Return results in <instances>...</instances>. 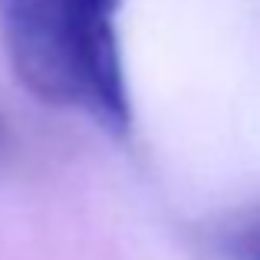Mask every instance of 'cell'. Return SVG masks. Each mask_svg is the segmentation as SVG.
Segmentation results:
<instances>
[{
	"label": "cell",
	"instance_id": "2",
	"mask_svg": "<svg viewBox=\"0 0 260 260\" xmlns=\"http://www.w3.org/2000/svg\"><path fill=\"white\" fill-rule=\"evenodd\" d=\"M254 260H260V247H257V250H254Z\"/></svg>",
	"mask_w": 260,
	"mask_h": 260
},
{
	"label": "cell",
	"instance_id": "1",
	"mask_svg": "<svg viewBox=\"0 0 260 260\" xmlns=\"http://www.w3.org/2000/svg\"><path fill=\"white\" fill-rule=\"evenodd\" d=\"M119 0H0L10 63L40 99L79 106L112 128L128 122Z\"/></svg>",
	"mask_w": 260,
	"mask_h": 260
}]
</instances>
